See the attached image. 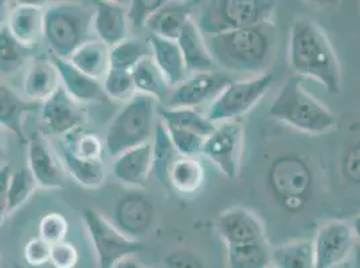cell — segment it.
Returning a JSON list of instances; mask_svg holds the SVG:
<instances>
[{"mask_svg": "<svg viewBox=\"0 0 360 268\" xmlns=\"http://www.w3.org/2000/svg\"><path fill=\"white\" fill-rule=\"evenodd\" d=\"M289 62L300 75L315 79L330 94L342 90V72L338 55L327 34L315 20L297 18L289 34Z\"/></svg>", "mask_w": 360, "mask_h": 268, "instance_id": "obj_1", "label": "cell"}, {"mask_svg": "<svg viewBox=\"0 0 360 268\" xmlns=\"http://www.w3.org/2000/svg\"><path fill=\"white\" fill-rule=\"evenodd\" d=\"M215 66L233 73H255L273 60L277 31L266 22L253 27L205 36Z\"/></svg>", "mask_w": 360, "mask_h": 268, "instance_id": "obj_2", "label": "cell"}, {"mask_svg": "<svg viewBox=\"0 0 360 268\" xmlns=\"http://www.w3.org/2000/svg\"><path fill=\"white\" fill-rule=\"evenodd\" d=\"M270 119L302 133L321 135L338 128V119L302 86L301 76H290L269 106Z\"/></svg>", "mask_w": 360, "mask_h": 268, "instance_id": "obj_3", "label": "cell"}, {"mask_svg": "<svg viewBox=\"0 0 360 268\" xmlns=\"http://www.w3.org/2000/svg\"><path fill=\"white\" fill-rule=\"evenodd\" d=\"M93 11L77 3H58L46 7L44 39L50 55L69 60L79 46L94 39Z\"/></svg>", "mask_w": 360, "mask_h": 268, "instance_id": "obj_4", "label": "cell"}, {"mask_svg": "<svg viewBox=\"0 0 360 268\" xmlns=\"http://www.w3.org/2000/svg\"><path fill=\"white\" fill-rule=\"evenodd\" d=\"M270 192L281 208L299 213L315 194V176L309 164L293 153L277 156L268 169Z\"/></svg>", "mask_w": 360, "mask_h": 268, "instance_id": "obj_5", "label": "cell"}, {"mask_svg": "<svg viewBox=\"0 0 360 268\" xmlns=\"http://www.w3.org/2000/svg\"><path fill=\"white\" fill-rule=\"evenodd\" d=\"M276 7L270 0H212L200 7L195 23L203 36L218 35L270 22Z\"/></svg>", "mask_w": 360, "mask_h": 268, "instance_id": "obj_6", "label": "cell"}, {"mask_svg": "<svg viewBox=\"0 0 360 268\" xmlns=\"http://www.w3.org/2000/svg\"><path fill=\"white\" fill-rule=\"evenodd\" d=\"M158 101L150 95L139 94L124 105L112 119L105 134V148L112 157L147 144L155 130Z\"/></svg>", "mask_w": 360, "mask_h": 268, "instance_id": "obj_7", "label": "cell"}, {"mask_svg": "<svg viewBox=\"0 0 360 268\" xmlns=\"http://www.w3.org/2000/svg\"><path fill=\"white\" fill-rule=\"evenodd\" d=\"M82 220L94 247L100 268L121 267L122 263L144 248L139 240L125 236L116 225L96 209H84Z\"/></svg>", "mask_w": 360, "mask_h": 268, "instance_id": "obj_8", "label": "cell"}, {"mask_svg": "<svg viewBox=\"0 0 360 268\" xmlns=\"http://www.w3.org/2000/svg\"><path fill=\"white\" fill-rule=\"evenodd\" d=\"M273 83V74L262 73L255 78L231 82L222 90L207 112V119L211 122H222L238 119L249 113L268 93Z\"/></svg>", "mask_w": 360, "mask_h": 268, "instance_id": "obj_9", "label": "cell"}, {"mask_svg": "<svg viewBox=\"0 0 360 268\" xmlns=\"http://www.w3.org/2000/svg\"><path fill=\"white\" fill-rule=\"evenodd\" d=\"M243 128L237 122H226L205 138L202 153L227 179L234 180L240 169Z\"/></svg>", "mask_w": 360, "mask_h": 268, "instance_id": "obj_10", "label": "cell"}, {"mask_svg": "<svg viewBox=\"0 0 360 268\" xmlns=\"http://www.w3.org/2000/svg\"><path fill=\"white\" fill-rule=\"evenodd\" d=\"M27 168L39 188L60 189L65 184V169L56 149L42 132L27 137Z\"/></svg>", "mask_w": 360, "mask_h": 268, "instance_id": "obj_11", "label": "cell"}, {"mask_svg": "<svg viewBox=\"0 0 360 268\" xmlns=\"http://www.w3.org/2000/svg\"><path fill=\"white\" fill-rule=\"evenodd\" d=\"M354 246V231L342 220L323 224L312 241L315 268H333L345 262Z\"/></svg>", "mask_w": 360, "mask_h": 268, "instance_id": "obj_12", "label": "cell"}, {"mask_svg": "<svg viewBox=\"0 0 360 268\" xmlns=\"http://www.w3.org/2000/svg\"><path fill=\"white\" fill-rule=\"evenodd\" d=\"M231 82L230 75L224 72L196 73L191 78L184 79L168 94L165 106L194 109L198 105L217 97Z\"/></svg>", "mask_w": 360, "mask_h": 268, "instance_id": "obj_13", "label": "cell"}, {"mask_svg": "<svg viewBox=\"0 0 360 268\" xmlns=\"http://www.w3.org/2000/svg\"><path fill=\"white\" fill-rule=\"evenodd\" d=\"M219 236L226 247H237L266 241V232L259 217L250 209H227L217 220Z\"/></svg>", "mask_w": 360, "mask_h": 268, "instance_id": "obj_14", "label": "cell"}, {"mask_svg": "<svg viewBox=\"0 0 360 268\" xmlns=\"http://www.w3.org/2000/svg\"><path fill=\"white\" fill-rule=\"evenodd\" d=\"M41 119L50 133L65 137L79 129L85 116L81 105L60 86L42 102Z\"/></svg>", "mask_w": 360, "mask_h": 268, "instance_id": "obj_15", "label": "cell"}, {"mask_svg": "<svg viewBox=\"0 0 360 268\" xmlns=\"http://www.w3.org/2000/svg\"><path fill=\"white\" fill-rule=\"evenodd\" d=\"M45 10V3H14L8 15L6 29L20 45L32 48L44 39Z\"/></svg>", "mask_w": 360, "mask_h": 268, "instance_id": "obj_16", "label": "cell"}, {"mask_svg": "<svg viewBox=\"0 0 360 268\" xmlns=\"http://www.w3.org/2000/svg\"><path fill=\"white\" fill-rule=\"evenodd\" d=\"M155 207L143 194H127L116 206V227L125 236L137 240L150 229Z\"/></svg>", "mask_w": 360, "mask_h": 268, "instance_id": "obj_17", "label": "cell"}, {"mask_svg": "<svg viewBox=\"0 0 360 268\" xmlns=\"http://www.w3.org/2000/svg\"><path fill=\"white\" fill-rule=\"evenodd\" d=\"M60 74V86L78 104H105L106 98L101 81L90 78L89 75L81 73L75 66L66 60H60L50 55Z\"/></svg>", "mask_w": 360, "mask_h": 268, "instance_id": "obj_18", "label": "cell"}, {"mask_svg": "<svg viewBox=\"0 0 360 268\" xmlns=\"http://www.w3.org/2000/svg\"><path fill=\"white\" fill-rule=\"evenodd\" d=\"M91 29L97 36L96 39L109 48L119 45L127 39L128 35L127 7L117 1H97L93 11Z\"/></svg>", "mask_w": 360, "mask_h": 268, "instance_id": "obj_19", "label": "cell"}, {"mask_svg": "<svg viewBox=\"0 0 360 268\" xmlns=\"http://www.w3.org/2000/svg\"><path fill=\"white\" fill-rule=\"evenodd\" d=\"M112 173L124 185L144 188L152 175V148L150 142L127 150L115 157Z\"/></svg>", "mask_w": 360, "mask_h": 268, "instance_id": "obj_20", "label": "cell"}, {"mask_svg": "<svg viewBox=\"0 0 360 268\" xmlns=\"http://www.w3.org/2000/svg\"><path fill=\"white\" fill-rule=\"evenodd\" d=\"M194 3L191 1H165L146 23L152 35L176 41L186 23L193 19Z\"/></svg>", "mask_w": 360, "mask_h": 268, "instance_id": "obj_21", "label": "cell"}, {"mask_svg": "<svg viewBox=\"0 0 360 268\" xmlns=\"http://www.w3.org/2000/svg\"><path fill=\"white\" fill-rule=\"evenodd\" d=\"M176 43L179 46L186 70L194 72L195 74L214 72L217 66L207 50L205 36L198 29L194 19H190L180 31Z\"/></svg>", "mask_w": 360, "mask_h": 268, "instance_id": "obj_22", "label": "cell"}, {"mask_svg": "<svg viewBox=\"0 0 360 268\" xmlns=\"http://www.w3.org/2000/svg\"><path fill=\"white\" fill-rule=\"evenodd\" d=\"M148 45L152 60L165 76L168 88H176L186 79V65L176 41H169L150 34Z\"/></svg>", "mask_w": 360, "mask_h": 268, "instance_id": "obj_23", "label": "cell"}, {"mask_svg": "<svg viewBox=\"0 0 360 268\" xmlns=\"http://www.w3.org/2000/svg\"><path fill=\"white\" fill-rule=\"evenodd\" d=\"M60 86V74L50 58L34 60L23 78V93L32 102H44Z\"/></svg>", "mask_w": 360, "mask_h": 268, "instance_id": "obj_24", "label": "cell"}, {"mask_svg": "<svg viewBox=\"0 0 360 268\" xmlns=\"http://www.w3.org/2000/svg\"><path fill=\"white\" fill-rule=\"evenodd\" d=\"M31 106L15 90L0 82V129L15 134L20 142L27 141L25 121Z\"/></svg>", "mask_w": 360, "mask_h": 268, "instance_id": "obj_25", "label": "cell"}, {"mask_svg": "<svg viewBox=\"0 0 360 268\" xmlns=\"http://www.w3.org/2000/svg\"><path fill=\"white\" fill-rule=\"evenodd\" d=\"M60 163L69 176L85 189L100 188L106 179L103 160H86L78 157L63 142L60 144Z\"/></svg>", "mask_w": 360, "mask_h": 268, "instance_id": "obj_26", "label": "cell"}, {"mask_svg": "<svg viewBox=\"0 0 360 268\" xmlns=\"http://www.w3.org/2000/svg\"><path fill=\"white\" fill-rule=\"evenodd\" d=\"M109 50L108 46L94 38L79 46L68 60L81 73L103 81L109 69Z\"/></svg>", "mask_w": 360, "mask_h": 268, "instance_id": "obj_27", "label": "cell"}, {"mask_svg": "<svg viewBox=\"0 0 360 268\" xmlns=\"http://www.w3.org/2000/svg\"><path fill=\"white\" fill-rule=\"evenodd\" d=\"M206 170L196 157H181L171 166L168 175V185L178 194L191 196L200 191L205 184Z\"/></svg>", "mask_w": 360, "mask_h": 268, "instance_id": "obj_28", "label": "cell"}, {"mask_svg": "<svg viewBox=\"0 0 360 268\" xmlns=\"http://www.w3.org/2000/svg\"><path fill=\"white\" fill-rule=\"evenodd\" d=\"M158 112L165 126L193 132L200 135L202 138H207L217 128L214 122H211L206 116L198 113L195 109L163 106L158 109Z\"/></svg>", "mask_w": 360, "mask_h": 268, "instance_id": "obj_29", "label": "cell"}, {"mask_svg": "<svg viewBox=\"0 0 360 268\" xmlns=\"http://www.w3.org/2000/svg\"><path fill=\"white\" fill-rule=\"evenodd\" d=\"M136 93L150 95L158 102L165 104L169 91L165 76L155 65L152 57L140 60L131 70Z\"/></svg>", "mask_w": 360, "mask_h": 268, "instance_id": "obj_30", "label": "cell"}, {"mask_svg": "<svg viewBox=\"0 0 360 268\" xmlns=\"http://www.w3.org/2000/svg\"><path fill=\"white\" fill-rule=\"evenodd\" d=\"M152 148V175L160 184L168 185V175L171 166L179 157L178 152L175 149L169 134L167 132L163 122L155 125L153 130V144Z\"/></svg>", "mask_w": 360, "mask_h": 268, "instance_id": "obj_31", "label": "cell"}, {"mask_svg": "<svg viewBox=\"0 0 360 268\" xmlns=\"http://www.w3.org/2000/svg\"><path fill=\"white\" fill-rule=\"evenodd\" d=\"M271 267L315 268L312 241H293L271 250Z\"/></svg>", "mask_w": 360, "mask_h": 268, "instance_id": "obj_32", "label": "cell"}, {"mask_svg": "<svg viewBox=\"0 0 360 268\" xmlns=\"http://www.w3.org/2000/svg\"><path fill=\"white\" fill-rule=\"evenodd\" d=\"M229 268H269L271 248L268 240L237 247H227Z\"/></svg>", "mask_w": 360, "mask_h": 268, "instance_id": "obj_33", "label": "cell"}, {"mask_svg": "<svg viewBox=\"0 0 360 268\" xmlns=\"http://www.w3.org/2000/svg\"><path fill=\"white\" fill-rule=\"evenodd\" d=\"M30 47L20 45L7 29L0 31V75L18 74L27 63Z\"/></svg>", "mask_w": 360, "mask_h": 268, "instance_id": "obj_34", "label": "cell"}, {"mask_svg": "<svg viewBox=\"0 0 360 268\" xmlns=\"http://www.w3.org/2000/svg\"><path fill=\"white\" fill-rule=\"evenodd\" d=\"M148 57H152L148 43L127 38L109 50V67L131 72L140 60Z\"/></svg>", "mask_w": 360, "mask_h": 268, "instance_id": "obj_35", "label": "cell"}, {"mask_svg": "<svg viewBox=\"0 0 360 268\" xmlns=\"http://www.w3.org/2000/svg\"><path fill=\"white\" fill-rule=\"evenodd\" d=\"M38 184L32 177L27 166L18 169L11 173L7 189V204L8 215L15 212L16 209L25 206L31 199V196L38 189Z\"/></svg>", "mask_w": 360, "mask_h": 268, "instance_id": "obj_36", "label": "cell"}, {"mask_svg": "<svg viewBox=\"0 0 360 268\" xmlns=\"http://www.w3.org/2000/svg\"><path fill=\"white\" fill-rule=\"evenodd\" d=\"M62 142L78 157L86 160H103V152L105 145L96 133L77 130L75 133L65 135V140Z\"/></svg>", "mask_w": 360, "mask_h": 268, "instance_id": "obj_37", "label": "cell"}, {"mask_svg": "<svg viewBox=\"0 0 360 268\" xmlns=\"http://www.w3.org/2000/svg\"><path fill=\"white\" fill-rule=\"evenodd\" d=\"M103 89L108 100L125 101L131 100L136 94L131 72L108 69L105 76L101 81Z\"/></svg>", "mask_w": 360, "mask_h": 268, "instance_id": "obj_38", "label": "cell"}, {"mask_svg": "<svg viewBox=\"0 0 360 268\" xmlns=\"http://www.w3.org/2000/svg\"><path fill=\"white\" fill-rule=\"evenodd\" d=\"M69 234V223L63 215L58 212H50L39 222V238L50 246L65 241Z\"/></svg>", "mask_w": 360, "mask_h": 268, "instance_id": "obj_39", "label": "cell"}, {"mask_svg": "<svg viewBox=\"0 0 360 268\" xmlns=\"http://www.w3.org/2000/svg\"><path fill=\"white\" fill-rule=\"evenodd\" d=\"M165 129L169 134V138H171L175 149L178 152V154L181 157H195L202 153L205 138H202L200 135L193 133V132L183 130V129L169 128V126H165Z\"/></svg>", "mask_w": 360, "mask_h": 268, "instance_id": "obj_40", "label": "cell"}, {"mask_svg": "<svg viewBox=\"0 0 360 268\" xmlns=\"http://www.w3.org/2000/svg\"><path fill=\"white\" fill-rule=\"evenodd\" d=\"M165 0H134L127 8L128 22L136 27H143L163 4Z\"/></svg>", "mask_w": 360, "mask_h": 268, "instance_id": "obj_41", "label": "cell"}, {"mask_svg": "<svg viewBox=\"0 0 360 268\" xmlns=\"http://www.w3.org/2000/svg\"><path fill=\"white\" fill-rule=\"evenodd\" d=\"M79 253L72 243L60 241L51 246L50 262L54 268H75L78 264Z\"/></svg>", "mask_w": 360, "mask_h": 268, "instance_id": "obj_42", "label": "cell"}, {"mask_svg": "<svg viewBox=\"0 0 360 268\" xmlns=\"http://www.w3.org/2000/svg\"><path fill=\"white\" fill-rule=\"evenodd\" d=\"M50 251H51V246L39 236H37V238L30 239L26 243L23 256L26 263L30 267H42L46 263L50 262Z\"/></svg>", "mask_w": 360, "mask_h": 268, "instance_id": "obj_43", "label": "cell"}, {"mask_svg": "<svg viewBox=\"0 0 360 268\" xmlns=\"http://www.w3.org/2000/svg\"><path fill=\"white\" fill-rule=\"evenodd\" d=\"M165 268H205V263L195 253L178 248L165 255Z\"/></svg>", "mask_w": 360, "mask_h": 268, "instance_id": "obj_44", "label": "cell"}, {"mask_svg": "<svg viewBox=\"0 0 360 268\" xmlns=\"http://www.w3.org/2000/svg\"><path fill=\"white\" fill-rule=\"evenodd\" d=\"M360 157L359 145H354L347 150L343 163H342V170L345 179L354 184L359 182L360 177Z\"/></svg>", "mask_w": 360, "mask_h": 268, "instance_id": "obj_45", "label": "cell"}, {"mask_svg": "<svg viewBox=\"0 0 360 268\" xmlns=\"http://www.w3.org/2000/svg\"><path fill=\"white\" fill-rule=\"evenodd\" d=\"M11 173H13V170L8 165H0V228L4 223L6 216L8 215L7 189H8V181L11 177Z\"/></svg>", "mask_w": 360, "mask_h": 268, "instance_id": "obj_46", "label": "cell"}, {"mask_svg": "<svg viewBox=\"0 0 360 268\" xmlns=\"http://www.w3.org/2000/svg\"><path fill=\"white\" fill-rule=\"evenodd\" d=\"M13 3L7 1V0H0V31L6 29L7 26V20H8V15L11 11V6Z\"/></svg>", "mask_w": 360, "mask_h": 268, "instance_id": "obj_47", "label": "cell"}, {"mask_svg": "<svg viewBox=\"0 0 360 268\" xmlns=\"http://www.w3.org/2000/svg\"><path fill=\"white\" fill-rule=\"evenodd\" d=\"M7 154V137L4 134V130L0 129V161L4 160Z\"/></svg>", "mask_w": 360, "mask_h": 268, "instance_id": "obj_48", "label": "cell"}, {"mask_svg": "<svg viewBox=\"0 0 360 268\" xmlns=\"http://www.w3.org/2000/svg\"><path fill=\"white\" fill-rule=\"evenodd\" d=\"M121 268H148L146 267V266H141V264H139L137 262H134V260H127L125 263H122V266Z\"/></svg>", "mask_w": 360, "mask_h": 268, "instance_id": "obj_49", "label": "cell"}, {"mask_svg": "<svg viewBox=\"0 0 360 268\" xmlns=\"http://www.w3.org/2000/svg\"><path fill=\"white\" fill-rule=\"evenodd\" d=\"M0 260H1V255H0Z\"/></svg>", "mask_w": 360, "mask_h": 268, "instance_id": "obj_50", "label": "cell"}, {"mask_svg": "<svg viewBox=\"0 0 360 268\" xmlns=\"http://www.w3.org/2000/svg\"><path fill=\"white\" fill-rule=\"evenodd\" d=\"M269 268H273V267H271V266H270V267H269Z\"/></svg>", "mask_w": 360, "mask_h": 268, "instance_id": "obj_51", "label": "cell"}, {"mask_svg": "<svg viewBox=\"0 0 360 268\" xmlns=\"http://www.w3.org/2000/svg\"><path fill=\"white\" fill-rule=\"evenodd\" d=\"M119 268H121V267H119Z\"/></svg>", "mask_w": 360, "mask_h": 268, "instance_id": "obj_52", "label": "cell"}]
</instances>
